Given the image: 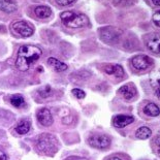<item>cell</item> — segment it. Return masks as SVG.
<instances>
[{"mask_svg":"<svg viewBox=\"0 0 160 160\" xmlns=\"http://www.w3.org/2000/svg\"><path fill=\"white\" fill-rule=\"evenodd\" d=\"M12 29L15 34L22 37H29L34 33V29L25 21H17L12 24Z\"/></svg>","mask_w":160,"mask_h":160,"instance_id":"cell-4","label":"cell"},{"mask_svg":"<svg viewBox=\"0 0 160 160\" xmlns=\"http://www.w3.org/2000/svg\"><path fill=\"white\" fill-rule=\"evenodd\" d=\"M132 66L138 70L149 69L153 65V60L147 55H137L131 59Z\"/></svg>","mask_w":160,"mask_h":160,"instance_id":"cell-6","label":"cell"},{"mask_svg":"<svg viewBox=\"0 0 160 160\" xmlns=\"http://www.w3.org/2000/svg\"><path fill=\"white\" fill-rule=\"evenodd\" d=\"M74 1H76V0H56V2L61 6H67L71 4V3H73Z\"/></svg>","mask_w":160,"mask_h":160,"instance_id":"cell-26","label":"cell"},{"mask_svg":"<svg viewBox=\"0 0 160 160\" xmlns=\"http://www.w3.org/2000/svg\"><path fill=\"white\" fill-rule=\"evenodd\" d=\"M71 92H72V94L78 98V99H82V98H84L85 95H86L85 94V92L81 89H73Z\"/></svg>","mask_w":160,"mask_h":160,"instance_id":"cell-24","label":"cell"},{"mask_svg":"<svg viewBox=\"0 0 160 160\" xmlns=\"http://www.w3.org/2000/svg\"><path fill=\"white\" fill-rule=\"evenodd\" d=\"M9 101L15 108H21L25 105V99L21 94H13L9 97Z\"/></svg>","mask_w":160,"mask_h":160,"instance_id":"cell-19","label":"cell"},{"mask_svg":"<svg viewBox=\"0 0 160 160\" xmlns=\"http://www.w3.org/2000/svg\"><path fill=\"white\" fill-rule=\"evenodd\" d=\"M63 25L68 28H82L88 25V18L84 13L76 11H66L60 13Z\"/></svg>","mask_w":160,"mask_h":160,"instance_id":"cell-3","label":"cell"},{"mask_svg":"<svg viewBox=\"0 0 160 160\" xmlns=\"http://www.w3.org/2000/svg\"><path fill=\"white\" fill-rule=\"evenodd\" d=\"M104 72L117 78L124 77V69L122 68L121 65H118V64H108V65H105Z\"/></svg>","mask_w":160,"mask_h":160,"instance_id":"cell-11","label":"cell"},{"mask_svg":"<svg viewBox=\"0 0 160 160\" xmlns=\"http://www.w3.org/2000/svg\"><path fill=\"white\" fill-rule=\"evenodd\" d=\"M98 32H99L100 38L105 42H114V40H116V38H118L121 33V31L118 28H115V27H112V26L102 27V28L99 29Z\"/></svg>","mask_w":160,"mask_h":160,"instance_id":"cell-7","label":"cell"},{"mask_svg":"<svg viewBox=\"0 0 160 160\" xmlns=\"http://www.w3.org/2000/svg\"><path fill=\"white\" fill-rule=\"evenodd\" d=\"M34 13L37 18H39V19H48V18H50L51 15H52V9H51L49 6L39 5V6H36L35 8Z\"/></svg>","mask_w":160,"mask_h":160,"instance_id":"cell-15","label":"cell"},{"mask_svg":"<svg viewBox=\"0 0 160 160\" xmlns=\"http://www.w3.org/2000/svg\"><path fill=\"white\" fill-rule=\"evenodd\" d=\"M30 127H31V123H30V121L28 120H22L20 121L18 125H17L16 127V131L18 132L19 134H26L28 133L29 130H30Z\"/></svg>","mask_w":160,"mask_h":160,"instance_id":"cell-18","label":"cell"},{"mask_svg":"<svg viewBox=\"0 0 160 160\" xmlns=\"http://www.w3.org/2000/svg\"><path fill=\"white\" fill-rule=\"evenodd\" d=\"M39 92V95L42 97H48V96H50V93H51V87L50 86H45L43 88H42V89H39L38 90Z\"/></svg>","mask_w":160,"mask_h":160,"instance_id":"cell-21","label":"cell"},{"mask_svg":"<svg viewBox=\"0 0 160 160\" xmlns=\"http://www.w3.org/2000/svg\"><path fill=\"white\" fill-rule=\"evenodd\" d=\"M152 20H153V23H154V25L160 28V9L156 12L154 15H153Z\"/></svg>","mask_w":160,"mask_h":160,"instance_id":"cell-23","label":"cell"},{"mask_svg":"<svg viewBox=\"0 0 160 160\" xmlns=\"http://www.w3.org/2000/svg\"><path fill=\"white\" fill-rule=\"evenodd\" d=\"M135 135L139 139H147L152 135V131L147 126H142V127H139L138 129L137 132H135Z\"/></svg>","mask_w":160,"mask_h":160,"instance_id":"cell-20","label":"cell"},{"mask_svg":"<svg viewBox=\"0 0 160 160\" xmlns=\"http://www.w3.org/2000/svg\"><path fill=\"white\" fill-rule=\"evenodd\" d=\"M88 144L91 147L96 148V149H105L108 147H110L111 145V138L108 135L104 134H95L91 135L88 138Z\"/></svg>","mask_w":160,"mask_h":160,"instance_id":"cell-5","label":"cell"},{"mask_svg":"<svg viewBox=\"0 0 160 160\" xmlns=\"http://www.w3.org/2000/svg\"><path fill=\"white\" fill-rule=\"evenodd\" d=\"M146 45L149 51L152 53L160 54V35L159 34H150L146 38Z\"/></svg>","mask_w":160,"mask_h":160,"instance_id":"cell-9","label":"cell"},{"mask_svg":"<svg viewBox=\"0 0 160 160\" xmlns=\"http://www.w3.org/2000/svg\"><path fill=\"white\" fill-rule=\"evenodd\" d=\"M154 148H155V151L157 153L158 155H160V135L157 137L155 139H154Z\"/></svg>","mask_w":160,"mask_h":160,"instance_id":"cell-25","label":"cell"},{"mask_svg":"<svg viewBox=\"0 0 160 160\" xmlns=\"http://www.w3.org/2000/svg\"><path fill=\"white\" fill-rule=\"evenodd\" d=\"M42 55V49L32 45L20 47L16 60V67L20 71H27Z\"/></svg>","mask_w":160,"mask_h":160,"instance_id":"cell-1","label":"cell"},{"mask_svg":"<svg viewBox=\"0 0 160 160\" xmlns=\"http://www.w3.org/2000/svg\"><path fill=\"white\" fill-rule=\"evenodd\" d=\"M48 65H49L51 68H53L56 72H62V71L67 69V65L62 61L56 59L54 57H50L48 59Z\"/></svg>","mask_w":160,"mask_h":160,"instance_id":"cell-14","label":"cell"},{"mask_svg":"<svg viewBox=\"0 0 160 160\" xmlns=\"http://www.w3.org/2000/svg\"><path fill=\"white\" fill-rule=\"evenodd\" d=\"M37 150L48 156H53L59 149V142L55 135L50 133H42L37 138Z\"/></svg>","mask_w":160,"mask_h":160,"instance_id":"cell-2","label":"cell"},{"mask_svg":"<svg viewBox=\"0 0 160 160\" xmlns=\"http://www.w3.org/2000/svg\"><path fill=\"white\" fill-rule=\"evenodd\" d=\"M118 92H119V94H121L122 96H123L124 99L130 100L135 96V94H137V89H135L133 84H127V85H125V86H122Z\"/></svg>","mask_w":160,"mask_h":160,"instance_id":"cell-10","label":"cell"},{"mask_svg":"<svg viewBox=\"0 0 160 160\" xmlns=\"http://www.w3.org/2000/svg\"><path fill=\"white\" fill-rule=\"evenodd\" d=\"M108 160H122V159H120V158H118V157H112V158H110Z\"/></svg>","mask_w":160,"mask_h":160,"instance_id":"cell-29","label":"cell"},{"mask_svg":"<svg viewBox=\"0 0 160 160\" xmlns=\"http://www.w3.org/2000/svg\"><path fill=\"white\" fill-rule=\"evenodd\" d=\"M36 118H37V120H38L39 123L42 126H46V127H49V126L52 125L53 122H54L52 113L50 112V110H48V108H40V110L37 111Z\"/></svg>","mask_w":160,"mask_h":160,"instance_id":"cell-8","label":"cell"},{"mask_svg":"<svg viewBox=\"0 0 160 160\" xmlns=\"http://www.w3.org/2000/svg\"><path fill=\"white\" fill-rule=\"evenodd\" d=\"M115 5H120V6H128L133 4L132 0H114Z\"/></svg>","mask_w":160,"mask_h":160,"instance_id":"cell-22","label":"cell"},{"mask_svg":"<svg viewBox=\"0 0 160 160\" xmlns=\"http://www.w3.org/2000/svg\"><path fill=\"white\" fill-rule=\"evenodd\" d=\"M142 111H144V113L147 116H149V117H157V116L160 114L159 107L157 104L152 103V102L146 104Z\"/></svg>","mask_w":160,"mask_h":160,"instance_id":"cell-16","label":"cell"},{"mask_svg":"<svg viewBox=\"0 0 160 160\" xmlns=\"http://www.w3.org/2000/svg\"><path fill=\"white\" fill-rule=\"evenodd\" d=\"M152 2L154 3L155 5H157V6H160V0H152Z\"/></svg>","mask_w":160,"mask_h":160,"instance_id":"cell-28","label":"cell"},{"mask_svg":"<svg viewBox=\"0 0 160 160\" xmlns=\"http://www.w3.org/2000/svg\"><path fill=\"white\" fill-rule=\"evenodd\" d=\"M150 84L155 94L160 98V72H155L150 79Z\"/></svg>","mask_w":160,"mask_h":160,"instance_id":"cell-17","label":"cell"},{"mask_svg":"<svg viewBox=\"0 0 160 160\" xmlns=\"http://www.w3.org/2000/svg\"><path fill=\"white\" fill-rule=\"evenodd\" d=\"M18 9L16 0H0V11L6 13H12Z\"/></svg>","mask_w":160,"mask_h":160,"instance_id":"cell-13","label":"cell"},{"mask_svg":"<svg viewBox=\"0 0 160 160\" xmlns=\"http://www.w3.org/2000/svg\"><path fill=\"white\" fill-rule=\"evenodd\" d=\"M6 159H8V157H6L5 153L0 151V160H6Z\"/></svg>","mask_w":160,"mask_h":160,"instance_id":"cell-27","label":"cell"},{"mask_svg":"<svg viewBox=\"0 0 160 160\" xmlns=\"http://www.w3.org/2000/svg\"><path fill=\"white\" fill-rule=\"evenodd\" d=\"M134 121L133 117L127 115H118L114 118V125L118 128H123Z\"/></svg>","mask_w":160,"mask_h":160,"instance_id":"cell-12","label":"cell"}]
</instances>
